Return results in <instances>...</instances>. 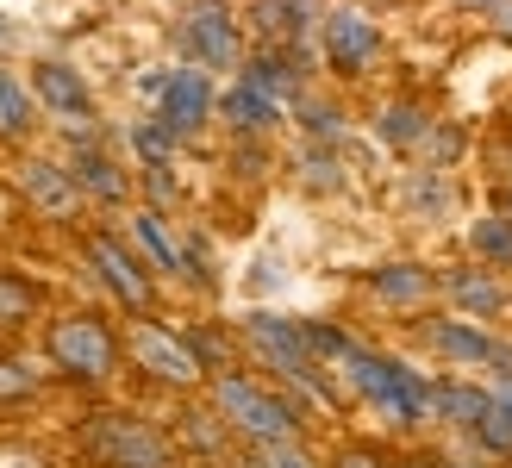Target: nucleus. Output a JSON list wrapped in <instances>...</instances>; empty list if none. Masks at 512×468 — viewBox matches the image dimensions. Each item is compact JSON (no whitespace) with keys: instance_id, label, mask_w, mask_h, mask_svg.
Wrapping results in <instances>:
<instances>
[{"instance_id":"1","label":"nucleus","mask_w":512,"mask_h":468,"mask_svg":"<svg viewBox=\"0 0 512 468\" xmlns=\"http://www.w3.org/2000/svg\"><path fill=\"white\" fill-rule=\"evenodd\" d=\"M331 375H338L344 387L363 406H375L388 425H431L438 419V381H425L419 369H406L400 356H381L369 344H350L338 362H331Z\"/></svg>"},{"instance_id":"2","label":"nucleus","mask_w":512,"mask_h":468,"mask_svg":"<svg viewBox=\"0 0 512 468\" xmlns=\"http://www.w3.org/2000/svg\"><path fill=\"white\" fill-rule=\"evenodd\" d=\"M44 362L75 387H100L119 375L125 362V337L100 319V312H63L44 325Z\"/></svg>"},{"instance_id":"3","label":"nucleus","mask_w":512,"mask_h":468,"mask_svg":"<svg viewBox=\"0 0 512 468\" xmlns=\"http://www.w3.org/2000/svg\"><path fill=\"white\" fill-rule=\"evenodd\" d=\"M213 412L244 444H300V406L288 394H275V387L238 375V369L213 375Z\"/></svg>"},{"instance_id":"4","label":"nucleus","mask_w":512,"mask_h":468,"mask_svg":"<svg viewBox=\"0 0 512 468\" xmlns=\"http://www.w3.org/2000/svg\"><path fill=\"white\" fill-rule=\"evenodd\" d=\"M82 456L94 468H175V444L138 412H94L82 425Z\"/></svg>"},{"instance_id":"5","label":"nucleus","mask_w":512,"mask_h":468,"mask_svg":"<svg viewBox=\"0 0 512 468\" xmlns=\"http://www.w3.org/2000/svg\"><path fill=\"white\" fill-rule=\"evenodd\" d=\"M119 337H125V362H132L144 381L175 387V394H194L200 381H213V375H207V362L194 356L188 337H182V331H169L163 319H150V312H144V319H132Z\"/></svg>"},{"instance_id":"6","label":"nucleus","mask_w":512,"mask_h":468,"mask_svg":"<svg viewBox=\"0 0 512 468\" xmlns=\"http://www.w3.org/2000/svg\"><path fill=\"white\" fill-rule=\"evenodd\" d=\"M244 344L263 356L281 381H294V387H306V394H319V400L331 394V381L319 369L313 344H306V325L300 319H281V312H250V319H244Z\"/></svg>"},{"instance_id":"7","label":"nucleus","mask_w":512,"mask_h":468,"mask_svg":"<svg viewBox=\"0 0 512 468\" xmlns=\"http://www.w3.org/2000/svg\"><path fill=\"white\" fill-rule=\"evenodd\" d=\"M175 44L194 69H244V32L225 0H194L175 25Z\"/></svg>"},{"instance_id":"8","label":"nucleus","mask_w":512,"mask_h":468,"mask_svg":"<svg viewBox=\"0 0 512 468\" xmlns=\"http://www.w3.org/2000/svg\"><path fill=\"white\" fill-rule=\"evenodd\" d=\"M419 344L450 362V369H494V375H512V344H500V337L481 325V319H419Z\"/></svg>"},{"instance_id":"9","label":"nucleus","mask_w":512,"mask_h":468,"mask_svg":"<svg viewBox=\"0 0 512 468\" xmlns=\"http://www.w3.org/2000/svg\"><path fill=\"white\" fill-rule=\"evenodd\" d=\"M82 250H88V263H94V275H100V288H107L125 312H132V319L157 312V281H150V269L138 263V250L125 244V238H113V231H88Z\"/></svg>"},{"instance_id":"10","label":"nucleus","mask_w":512,"mask_h":468,"mask_svg":"<svg viewBox=\"0 0 512 468\" xmlns=\"http://www.w3.org/2000/svg\"><path fill=\"white\" fill-rule=\"evenodd\" d=\"M319 50L338 75H369L381 57V25L363 7H331L319 19Z\"/></svg>"},{"instance_id":"11","label":"nucleus","mask_w":512,"mask_h":468,"mask_svg":"<svg viewBox=\"0 0 512 468\" xmlns=\"http://www.w3.org/2000/svg\"><path fill=\"white\" fill-rule=\"evenodd\" d=\"M32 100H38L50 119H63V132H75V138L94 132V94L82 82V69H69L57 57L32 63Z\"/></svg>"},{"instance_id":"12","label":"nucleus","mask_w":512,"mask_h":468,"mask_svg":"<svg viewBox=\"0 0 512 468\" xmlns=\"http://www.w3.org/2000/svg\"><path fill=\"white\" fill-rule=\"evenodd\" d=\"M19 194H25V206H32L38 219H57V225H69L82 213V200H88L75 188L69 163H50V156H25L19 163Z\"/></svg>"},{"instance_id":"13","label":"nucleus","mask_w":512,"mask_h":468,"mask_svg":"<svg viewBox=\"0 0 512 468\" xmlns=\"http://www.w3.org/2000/svg\"><path fill=\"white\" fill-rule=\"evenodd\" d=\"M213 107H219V100H213V82H207V69H169V82H163V94H157V119L169 125V132L175 138H194L200 132V125H207L213 119Z\"/></svg>"},{"instance_id":"14","label":"nucleus","mask_w":512,"mask_h":468,"mask_svg":"<svg viewBox=\"0 0 512 468\" xmlns=\"http://www.w3.org/2000/svg\"><path fill=\"white\" fill-rule=\"evenodd\" d=\"M69 175H75V188H82L88 200H100V206H125V200H132V175L94 144V132H82L69 144Z\"/></svg>"},{"instance_id":"15","label":"nucleus","mask_w":512,"mask_h":468,"mask_svg":"<svg viewBox=\"0 0 512 468\" xmlns=\"http://www.w3.org/2000/svg\"><path fill=\"white\" fill-rule=\"evenodd\" d=\"M438 294L463 312V319H500L506 312V288H500V275L494 269H481V263H456L438 275Z\"/></svg>"},{"instance_id":"16","label":"nucleus","mask_w":512,"mask_h":468,"mask_svg":"<svg viewBox=\"0 0 512 468\" xmlns=\"http://www.w3.org/2000/svg\"><path fill=\"white\" fill-rule=\"evenodd\" d=\"M363 288H369V300L394 306V312H419V306H431V294H438V275L425 263H381V269L363 275Z\"/></svg>"},{"instance_id":"17","label":"nucleus","mask_w":512,"mask_h":468,"mask_svg":"<svg viewBox=\"0 0 512 468\" xmlns=\"http://www.w3.org/2000/svg\"><path fill=\"white\" fill-rule=\"evenodd\" d=\"M219 119L232 125L238 138H256V132H275V125H281V100H269L263 88H250L238 75V82L219 94Z\"/></svg>"},{"instance_id":"18","label":"nucleus","mask_w":512,"mask_h":468,"mask_svg":"<svg viewBox=\"0 0 512 468\" xmlns=\"http://www.w3.org/2000/svg\"><path fill=\"white\" fill-rule=\"evenodd\" d=\"M256 38L275 44V50H294L313 25V0H256Z\"/></svg>"},{"instance_id":"19","label":"nucleus","mask_w":512,"mask_h":468,"mask_svg":"<svg viewBox=\"0 0 512 468\" xmlns=\"http://www.w3.org/2000/svg\"><path fill=\"white\" fill-rule=\"evenodd\" d=\"M244 82L250 88H263L269 100H281V107H288V100L300 94V69H294V57H288V50H275V44H263V50H256V57H244Z\"/></svg>"},{"instance_id":"20","label":"nucleus","mask_w":512,"mask_h":468,"mask_svg":"<svg viewBox=\"0 0 512 468\" xmlns=\"http://www.w3.org/2000/svg\"><path fill=\"white\" fill-rule=\"evenodd\" d=\"M132 231H138V244H144V256L157 263L163 275H188V244L175 238V231L163 225V213L157 206H144V213H132Z\"/></svg>"},{"instance_id":"21","label":"nucleus","mask_w":512,"mask_h":468,"mask_svg":"<svg viewBox=\"0 0 512 468\" xmlns=\"http://www.w3.org/2000/svg\"><path fill=\"white\" fill-rule=\"evenodd\" d=\"M488 400H494V394H488L481 381H456V375H444V381H438V419H444L450 431H463V437L481 425Z\"/></svg>"},{"instance_id":"22","label":"nucleus","mask_w":512,"mask_h":468,"mask_svg":"<svg viewBox=\"0 0 512 468\" xmlns=\"http://www.w3.org/2000/svg\"><path fill=\"white\" fill-rule=\"evenodd\" d=\"M400 206H406L413 219H444L450 206H456L450 175H444V169H413V175H406V188H400Z\"/></svg>"},{"instance_id":"23","label":"nucleus","mask_w":512,"mask_h":468,"mask_svg":"<svg viewBox=\"0 0 512 468\" xmlns=\"http://www.w3.org/2000/svg\"><path fill=\"white\" fill-rule=\"evenodd\" d=\"M469 250L481 256V269H494V275H506L512 269V219L500 213H481V219H469Z\"/></svg>"},{"instance_id":"24","label":"nucleus","mask_w":512,"mask_h":468,"mask_svg":"<svg viewBox=\"0 0 512 468\" xmlns=\"http://www.w3.org/2000/svg\"><path fill=\"white\" fill-rule=\"evenodd\" d=\"M38 125V100L13 69H0V144H19Z\"/></svg>"},{"instance_id":"25","label":"nucleus","mask_w":512,"mask_h":468,"mask_svg":"<svg viewBox=\"0 0 512 468\" xmlns=\"http://www.w3.org/2000/svg\"><path fill=\"white\" fill-rule=\"evenodd\" d=\"M375 132H381V144H394V150H419L431 138V113L413 107V100H394V107H381Z\"/></svg>"},{"instance_id":"26","label":"nucleus","mask_w":512,"mask_h":468,"mask_svg":"<svg viewBox=\"0 0 512 468\" xmlns=\"http://www.w3.org/2000/svg\"><path fill=\"white\" fill-rule=\"evenodd\" d=\"M32 319H38V281L0 269V337H19Z\"/></svg>"},{"instance_id":"27","label":"nucleus","mask_w":512,"mask_h":468,"mask_svg":"<svg viewBox=\"0 0 512 468\" xmlns=\"http://www.w3.org/2000/svg\"><path fill=\"white\" fill-rule=\"evenodd\" d=\"M44 394V369L25 350H0V406H19V400H38Z\"/></svg>"},{"instance_id":"28","label":"nucleus","mask_w":512,"mask_h":468,"mask_svg":"<svg viewBox=\"0 0 512 468\" xmlns=\"http://www.w3.org/2000/svg\"><path fill=\"white\" fill-rule=\"evenodd\" d=\"M175 437H182L188 450H200V456H219V450H225V437H232V425H225L219 412L188 406V412H182V425H175Z\"/></svg>"},{"instance_id":"29","label":"nucleus","mask_w":512,"mask_h":468,"mask_svg":"<svg viewBox=\"0 0 512 468\" xmlns=\"http://www.w3.org/2000/svg\"><path fill=\"white\" fill-rule=\"evenodd\" d=\"M132 144H138V156H144V169H169V156H175V138L163 119H144V125H132Z\"/></svg>"},{"instance_id":"30","label":"nucleus","mask_w":512,"mask_h":468,"mask_svg":"<svg viewBox=\"0 0 512 468\" xmlns=\"http://www.w3.org/2000/svg\"><path fill=\"white\" fill-rule=\"evenodd\" d=\"M300 181H306V188H313V194H331V188H338V150H331V144H306L300 150Z\"/></svg>"},{"instance_id":"31","label":"nucleus","mask_w":512,"mask_h":468,"mask_svg":"<svg viewBox=\"0 0 512 468\" xmlns=\"http://www.w3.org/2000/svg\"><path fill=\"white\" fill-rule=\"evenodd\" d=\"M238 468H319V462L306 456L300 444H250Z\"/></svg>"},{"instance_id":"32","label":"nucleus","mask_w":512,"mask_h":468,"mask_svg":"<svg viewBox=\"0 0 512 468\" xmlns=\"http://www.w3.org/2000/svg\"><path fill=\"white\" fill-rule=\"evenodd\" d=\"M300 119H306V138H313V144H338V132H344V113L325 107V100H306Z\"/></svg>"},{"instance_id":"33","label":"nucleus","mask_w":512,"mask_h":468,"mask_svg":"<svg viewBox=\"0 0 512 468\" xmlns=\"http://www.w3.org/2000/svg\"><path fill=\"white\" fill-rule=\"evenodd\" d=\"M325 468H394V456L381 450V444H344Z\"/></svg>"},{"instance_id":"34","label":"nucleus","mask_w":512,"mask_h":468,"mask_svg":"<svg viewBox=\"0 0 512 468\" xmlns=\"http://www.w3.org/2000/svg\"><path fill=\"white\" fill-rule=\"evenodd\" d=\"M0 468H50V456H38L32 444H0Z\"/></svg>"},{"instance_id":"35","label":"nucleus","mask_w":512,"mask_h":468,"mask_svg":"<svg viewBox=\"0 0 512 468\" xmlns=\"http://www.w3.org/2000/svg\"><path fill=\"white\" fill-rule=\"evenodd\" d=\"M481 19H488V32H494V38H506V44H512V0H500V7H488Z\"/></svg>"},{"instance_id":"36","label":"nucleus","mask_w":512,"mask_h":468,"mask_svg":"<svg viewBox=\"0 0 512 468\" xmlns=\"http://www.w3.org/2000/svg\"><path fill=\"white\" fill-rule=\"evenodd\" d=\"M488 394H494V406H500L506 419H512V375H494V387H488Z\"/></svg>"},{"instance_id":"37","label":"nucleus","mask_w":512,"mask_h":468,"mask_svg":"<svg viewBox=\"0 0 512 468\" xmlns=\"http://www.w3.org/2000/svg\"><path fill=\"white\" fill-rule=\"evenodd\" d=\"M394 468H444V462H438V456H400Z\"/></svg>"},{"instance_id":"38","label":"nucleus","mask_w":512,"mask_h":468,"mask_svg":"<svg viewBox=\"0 0 512 468\" xmlns=\"http://www.w3.org/2000/svg\"><path fill=\"white\" fill-rule=\"evenodd\" d=\"M500 213L512 219V181H506V188H500Z\"/></svg>"},{"instance_id":"39","label":"nucleus","mask_w":512,"mask_h":468,"mask_svg":"<svg viewBox=\"0 0 512 468\" xmlns=\"http://www.w3.org/2000/svg\"><path fill=\"white\" fill-rule=\"evenodd\" d=\"M456 7H481V13H488V7H500V0H456Z\"/></svg>"},{"instance_id":"40","label":"nucleus","mask_w":512,"mask_h":468,"mask_svg":"<svg viewBox=\"0 0 512 468\" xmlns=\"http://www.w3.org/2000/svg\"><path fill=\"white\" fill-rule=\"evenodd\" d=\"M444 468H463V462H444Z\"/></svg>"}]
</instances>
